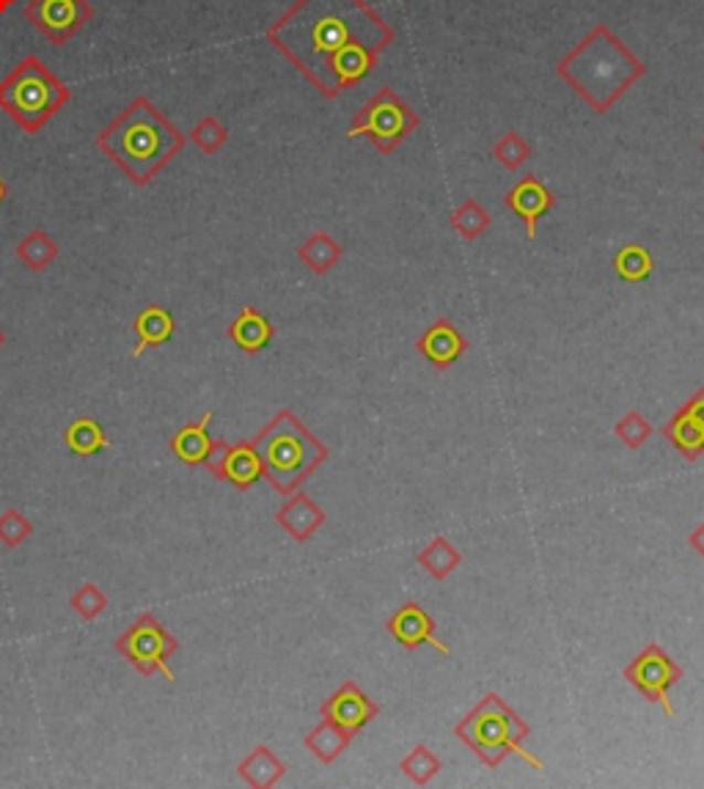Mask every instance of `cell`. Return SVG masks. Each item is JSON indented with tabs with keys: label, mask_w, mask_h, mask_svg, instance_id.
<instances>
[{
	"label": "cell",
	"mask_w": 704,
	"mask_h": 789,
	"mask_svg": "<svg viewBox=\"0 0 704 789\" xmlns=\"http://www.w3.org/2000/svg\"><path fill=\"white\" fill-rule=\"evenodd\" d=\"M394 28L363 0H298L267 42L303 72L322 97H339L377 66Z\"/></svg>",
	"instance_id": "obj_1"
},
{
	"label": "cell",
	"mask_w": 704,
	"mask_h": 789,
	"mask_svg": "<svg viewBox=\"0 0 704 789\" xmlns=\"http://www.w3.org/2000/svg\"><path fill=\"white\" fill-rule=\"evenodd\" d=\"M556 72L595 114H606L636 81L644 77L647 66L625 47L611 28L597 25L558 61Z\"/></svg>",
	"instance_id": "obj_2"
},
{
	"label": "cell",
	"mask_w": 704,
	"mask_h": 789,
	"mask_svg": "<svg viewBox=\"0 0 704 789\" xmlns=\"http://www.w3.org/2000/svg\"><path fill=\"white\" fill-rule=\"evenodd\" d=\"M97 147L127 173L132 184L147 188L182 152L184 136L147 97H138L121 110L119 119L99 132Z\"/></svg>",
	"instance_id": "obj_3"
},
{
	"label": "cell",
	"mask_w": 704,
	"mask_h": 789,
	"mask_svg": "<svg viewBox=\"0 0 704 789\" xmlns=\"http://www.w3.org/2000/svg\"><path fill=\"white\" fill-rule=\"evenodd\" d=\"M250 444L262 460V473L281 495L298 492L300 484L331 457V449L309 433L292 411H278Z\"/></svg>",
	"instance_id": "obj_4"
},
{
	"label": "cell",
	"mask_w": 704,
	"mask_h": 789,
	"mask_svg": "<svg viewBox=\"0 0 704 789\" xmlns=\"http://www.w3.org/2000/svg\"><path fill=\"white\" fill-rule=\"evenodd\" d=\"M457 740L466 743L488 768H499L510 754L523 757L531 768L542 770V759H536L534 754H529V748H523V740L531 735V726L499 693H488L482 696V702L455 726Z\"/></svg>",
	"instance_id": "obj_5"
},
{
	"label": "cell",
	"mask_w": 704,
	"mask_h": 789,
	"mask_svg": "<svg viewBox=\"0 0 704 789\" xmlns=\"http://www.w3.org/2000/svg\"><path fill=\"white\" fill-rule=\"evenodd\" d=\"M72 92L36 58L28 55L17 70L0 83V108L25 132L36 136L50 119L70 103Z\"/></svg>",
	"instance_id": "obj_6"
},
{
	"label": "cell",
	"mask_w": 704,
	"mask_h": 789,
	"mask_svg": "<svg viewBox=\"0 0 704 789\" xmlns=\"http://www.w3.org/2000/svg\"><path fill=\"white\" fill-rule=\"evenodd\" d=\"M418 130V116L394 88H380L352 119L350 138H369L377 152L391 154Z\"/></svg>",
	"instance_id": "obj_7"
},
{
	"label": "cell",
	"mask_w": 704,
	"mask_h": 789,
	"mask_svg": "<svg viewBox=\"0 0 704 789\" xmlns=\"http://www.w3.org/2000/svg\"><path fill=\"white\" fill-rule=\"evenodd\" d=\"M116 652L143 676L163 674L166 680L174 682L169 660L179 652V641L163 628L154 614H141L119 638H116Z\"/></svg>",
	"instance_id": "obj_8"
},
{
	"label": "cell",
	"mask_w": 704,
	"mask_h": 789,
	"mask_svg": "<svg viewBox=\"0 0 704 789\" xmlns=\"http://www.w3.org/2000/svg\"><path fill=\"white\" fill-rule=\"evenodd\" d=\"M683 665L666 652L658 641L647 643L633 660L622 669V676L652 704H661L666 718H678L672 702H669V691L683 680Z\"/></svg>",
	"instance_id": "obj_9"
},
{
	"label": "cell",
	"mask_w": 704,
	"mask_h": 789,
	"mask_svg": "<svg viewBox=\"0 0 704 789\" xmlns=\"http://www.w3.org/2000/svg\"><path fill=\"white\" fill-rule=\"evenodd\" d=\"M25 17L50 42L66 44L92 20L94 9L88 0H31Z\"/></svg>",
	"instance_id": "obj_10"
},
{
	"label": "cell",
	"mask_w": 704,
	"mask_h": 789,
	"mask_svg": "<svg viewBox=\"0 0 704 789\" xmlns=\"http://www.w3.org/2000/svg\"><path fill=\"white\" fill-rule=\"evenodd\" d=\"M204 468L215 479L228 481L237 490H250L259 479H265L262 473V460L256 455L250 440H239V444H226V440H212V449L206 455Z\"/></svg>",
	"instance_id": "obj_11"
},
{
	"label": "cell",
	"mask_w": 704,
	"mask_h": 789,
	"mask_svg": "<svg viewBox=\"0 0 704 789\" xmlns=\"http://www.w3.org/2000/svg\"><path fill=\"white\" fill-rule=\"evenodd\" d=\"M322 718H331L333 724H339L342 729H348L350 735H358L363 726L372 724L380 715V707L355 685L348 680L326 704L320 707Z\"/></svg>",
	"instance_id": "obj_12"
},
{
	"label": "cell",
	"mask_w": 704,
	"mask_h": 789,
	"mask_svg": "<svg viewBox=\"0 0 704 789\" xmlns=\"http://www.w3.org/2000/svg\"><path fill=\"white\" fill-rule=\"evenodd\" d=\"M385 628H388L391 638H396V643L405 647L407 652H416V649L424 647V643H433V647L438 649L440 654H446V658L451 654V649L446 647L444 641L435 638V619L429 617V611H424L418 603H405V606H402L399 611L385 622Z\"/></svg>",
	"instance_id": "obj_13"
},
{
	"label": "cell",
	"mask_w": 704,
	"mask_h": 789,
	"mask_svg": "<svg viewBox=\"0 0 704 789\" xmlns=\"http://www.w3.org/2000/svg\"><path fill=\"white\" fill-rule=\"evenodd\" d=\"M416 350L422 352L424 361L433 363L438 372H446L451 363L460 361L468 352V339L449 322V319H435L424 335L418 339Z\"/></svg>",
	"instance_id": "obj_14"
},
{
	"label": "cell",
	"mask_w": 704,
	"mask_h": 789,
	"mask_svg": "<svg viewBox=\"0 0 704 789\" xmlns=\"http://www.w3.org/2000/svg\"><path fill=\"white\" fill-rule=\"evenodd\" d=\"M328 514L314 498H309L306 492H292L287 495V503L276 512V523L292 536L295 542H309L317 531L326 525Z\"/></svg>",
	"instance_id": "obj_15"
},
{
	"label": "cell",
	"mask_w": 704,
	"mask_h": 789,
	"mask_svg": "<svg viewBox=\"0 0 704 789\" xmlns=\"http://www.w3.org/2000/svg\"><path fill=\"white\" fill-rule=\"evenodd\" d=\"M556 199H553L551 190L540 182L536 177H523L515 188L506 195V206L526 223V237L536 239V221L545 217L547 212L553 210Z\"/></svg>",
	"instance_id": "obj_16"
},
{
	"label": "cell",
	"mask_w": 704,
	"mask_h": 789,
	"mask_svg": "<svg viewBox=\"0 0 704 789\" xmlns=\"http://www.w3.org/2000/svg\"><path fill=\"white\" fill-rule=\"evenodd\" d=\"M228 335H232L234 344L239 346L248 355H256V352L265 350L273 341V324L262 311H256L254 306H245L239 311V317L228 324Z\"/></svg>",
	"instance_id": "obj_17"
},
{
	"label": "cell",
	"mask_w": 704,
	"mask_h": 789,
	"mask_svg": "<svg viewBox=\"0 0 704 789\" xmlns=\"http://www.w3.org/2000/svg\"><path fill=\"white\" fill-rule=\"evenodd\" d=\"M237 776L254 789H270L287 776V765L267 746H256L254 751L237 765Z\"/></svg>",
	"instance_id": "obj_18"
},
{
	"label": "cell",
	"mask_w": 704,
	"mask_h": 789,
	"mask_svg": "<svg viewBox=\"0 0 704 789\" xmlns=\"http://www.w3.org/2000/svg\"><path fill=\"white\" fill-rule=\"evenodd\" d=\"M210 422H212V411H206L199 422L179 429L174 440H171V451H174L184 466H204L206 455H210L212 449Z\"/></svg>",
	"instance_id": "obj_19"
},
{
	"label": "cell",
	"mask_w": 704,
	"mask_h": 789,
	"mask_svg": "<svg viewBox=\"0 0 704 789\" xmlns=\"http://www.w3.org/2000/svg\"><path fill=\"white\" fill-rule=\"evenodd\" d=\"M352 737L355 735H350L348 729H342L339 724H333L331 718H322L320 724H317L314 729L306 735L303 746L309 748L311 757L320 759L322 765H333L344 751H348Z\"/></svg>",
	"instance_id": "obj_20"
},
{
	"label": "cell",
	"mask_w": 704,
	"mask_h": 789,
	"mask_svg": "<svg viewBox=\"0 0 704 789\" xmlns=\"http://www.w3.org/2000/svg\"><path fill=\"white\" fill-rule=\"evenodd\" d=\"M663 438L685 457V460H700L704 455V429L696 424V418L691 413H685L680 407L666 424H663Z\"/></svg>",
	"instance_id": "obj_21"
},
{
	"label": "cell",
	"mask_w": 704,
	"mask_h": 789,
	"mask_svg": "<svg viewBox=\"0 0 704 789\" xmlns=\"http://www.w3.org/2000/svg\"><path fill=\"white\" fill-rule=\"evenodd\" d=\"M136 333H138V344L132 350V355L141 358L149 346H160L174 335V317H171L169 309L163 306H149L141 314L136 317Z\"/></svg>",
	"instance_id": "obj_22"
},
{
	"label": "cell",
	"mask_w": 704,
	"mask_h": 789,
	"mask_svg": "<svg viewBox=\"0 0 704 789\" xmlns=\"http://www.w3.org/2000/svg\"><path fill=\"white\" fill-rule=\"evenodd\" d=\"M344 248L328 232H314L298 248V259L317 276H328L342 262Z\"/></svg>",
	"instance_id": "obj_23"
},
{
	"label": "cell",
	"mask_w": 704,
	"mask_h": 789,
	"mask_svg": "<svg viewBox=\"0 0 704 789\" xmlns=\"http://www.w3.org/2000/svg\"><path fill=\"white\" fill-rule=\"evenodd\" d=\"M416 562L429 573V578L446 580L462 562V553L446 536H435L424 551H418Z\"/></svg>",
	"instance_id": "obj_24"
},
{
	"label": "cell",
	"mask_w": 704,
	"mask_h": 789,
	"mask_svg": "<svg viewBox=\"0 0 704 789\" xmlns=\"http://www.w3.org/2000/svg\"><path fill=\"white\" fill-rule=\"evenodd\" d=\"M55 256H58V243H55L47 232H42V228H33V232L25 234L22 243L17 245V259L33 273L47 270L55 262Z\"/></svg>",
	"instance_id": "obj_25"
},
{
	"label": "cell",
	"mask_w": 704,
	"mask_h": 789,
	"mask_svg": "<svg viewBox=\"0 0 704 789\" xmlns=\"http://www.w3.org/2000/svg\"><path fill=\"white\" fill-rule=\"evenodd\" d=\"M614 270H617V276L622 278L625 284H641L655 270V259H652V254L644 245L630 243L617 250V256H614Z\"/></svg>",
	"instance_id": "obj_26"
},
{
	"label": "cell",
	"mask_w": 704,
	"mask_h": 789,
	"mask_svg": "<svg viewBox=\"0 0 704 789\" xmlns=\"http://www.w3.org/2000/svg\"><path fill=\"white\" fill-rule=\"evenodd\" d=\"M64 438L70 451H75L77 457L99 455V451L108 449L110 444V440L105 438V429L99 427L94 418H77V422H72L70 427H66Z\"/></svg>",
	"instance_id": "obj_27"
},
{
	"label": "cell",
	"mask_w": 704,
	"mask_h": 789,
	"mask_svg": "<svg viewBox=\"0 0 704 789\" xmlns=\"http://www.w3.org/2000/svg\"><path fill=\"white\" fill-rule=\"evenodd\" d=\"M490 221H493V217L488 215V210L473 199L451 212V226L460 232V237L466 239V243H473V239L482 237V234L490 228Z\"/></svg>",
	"instance_id": "obj_28"
},
{
	"label": "cell",
	"mask_w": 704,
	"mask_h": 789,
	"mask_svg": "<svg viewBox=\"0 0 704 789\" xmlns=\"http://www.w3.org/2000/svg\"><path fill=\"white\" fill-rule=\"evenodd\" d=\"M402 774L413 781L416 787H427L435 776L444 770V763L429 751L427 746H416L405 759H402Z\"/></svg>",
	"instance_id": "obj_29"
},
{
	"label": "cell",
	"mask_w": 704,
	"mask_h": 789,
	"mask_svg": "<svg viewBox=\"0 0 704 789\" xmlns=\"http://www.w3.org/2000/svg\"><path fill=\"white\" fill-rule=\"evenodd\" d=\"M70 608L77 617L86 619V622H94V619H99L108 611V595H105L97 584L86 580V584L70 597Z\"/></svg>",
	"instance_id": "obj_30"
},
{
	"label": "cell",
	"mask_w": 704,
	"mask_h": 789,
	"mask_svg": "<svg viewBox=\"0 0 704 789\" xmlns=\"http://www.w3.org/2000/svg\"><path fill=\"white\" fill-rule=\"evenodd\" d=\"M614 433H617V438L622 440L630 451H636L652 438V424L647 422L639 411H630L619 418L617 427H614Z\"/></svg>",
	"instance_id": "obj_31"
},
{
	"label": "cell",
	"mask_w": 704,
	"mask_h": 789,
	"mask_svg": "<svg viewBox=\"0 0 704 789\" xmlns=\"http://www.w3.org/2000/svg\"><path fill=\"white\" fill-rule=\"evenodd\" d=\"M190 141H193L204 154H215L226 147L228 130H226V125H221V121L215 119V116H206V119H201L199 125H195Z\"/></svg>",
	"instance_id": "obj_32"
},
{
	"label": "cell",
	"mask_w": 704,
	"mask_h": 789,
	"mask_svg": "<svg viewBox=\"0 0 704 789\" xmlns=\"http://www.w3.org/2000/svg\"><path fill=\"white\" fill-rule=\"evenodd\" d=\"M31 534H33V523L22 512H17V509H6V512L0 514V545L3 547L14 551V547H20Z\"/></svg>",
	"instance_id": "obj_33"
},
{
	"label": "cell",
	"mask_w": 704,
	"mask_h": 789,
	"mask_svg": "<svg viewBox=\"0 0 704 789\" xmlns=\"http://www.w3.org/2000/svg\"><path fill=\"white\" fill-rule=\"evenodd\" d=\"M493 154H495V160L506 168V171H518V168H521L523 162L531 158V149H529V143L518 136V132H506V136L493 147Z\"/></svg>",
	"instance_id": "obj_34"
},
{
	"label": "cell",
	"mask_w": 704,
	"mask_h": 789,
	"mask_svg": "<svg viewBox=\"0 0 704 789\" xmlns=\"http://www.w3.org/2000/svg\"><path fill=\"white\" fill-rule=\"evenodd\" d=\"M683 411L691 413V416L696 418V424H700V427L704 429V385H702V388L694 391V396H691V399L685 402Z\"/></svg>",
	"instance_id": "obj_35"
},
{
	"label": "cell",
	"mask_w": 704,
	"mask_h": 789,
	"mask_svg": "<svg viewBox=\"0 0 704 789\" xmlns=\"http://www.w3.org/2000/svg\"><path fill=\"white\" fill-rule=\"evenodd\" d=\"M689 545L694 547V551L700 553V556L704 558V520H702V523L696 525V529L691 531V534H689Z\"/></svg>",
	"instance_id": "obj_36"
},
{
	"label": "cell",
	"mask_w": 704,
	"mask_h": 789,
	"mask_svg": "<svg viewBox=\"0 0 704 789\" xmlns=\"http://www.w3.org/2000/svg\"><path fill=\"white\" fill-rule=\"evenodd\" d=\"M14 3L17 0H0V14H6V11H9Z\"/></svg>",
	"instance_id": "obj_37"
},
{
	"label": "cell",
	"mask_w": 704,
	"mask_h": 789,
	"mask_svg": "<svg viewBox=\"0 0 704 789\" xmlns=\"http://www.w3.org/2000/svg\"><path fill=\"white\" fill-rule=\"evenodd\" d=\"M3 199H6V184L3 179H0V204H3Z\"/></svg>",
	"instance_id": "obj_38"
},
{
	"label": "cell",
	"mask_w": 704,
	"mask_h": 789,
	"mask_svg": "<svg viewBox=\"0 0 704 789\" xmlns=\"http://www.w3.org/2000/svg\"><path fill=\"white\" fill-rule=\"evenodd\" d=\"M6 344V335H3V330H0V346Z\"/></svg>",
	"instance_id": "obj_39"
},
{
	"label": "cell",
	"mask_w": 704,
	"mask_h": 789,
	"mask_svg": "<svg viewBox=\"0 0 704 789\" xmlns=\"http://www.w3.org/2000/svg\"><path fill=\"white\" fill-rule=\"evenodd\" d=\"M702 147H704V143H702Z\"/></svg>",
	"instance_id": "obj_40"
}]
</instances>
